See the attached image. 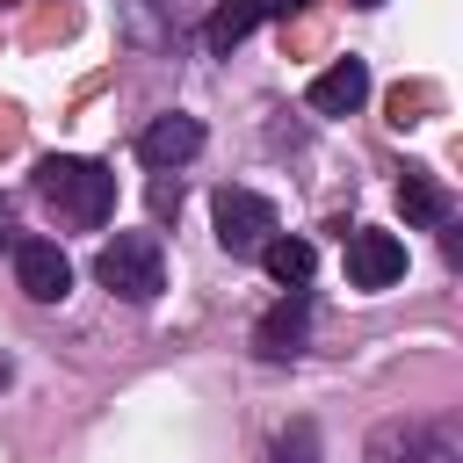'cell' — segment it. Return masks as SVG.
<instances>
[{
  "mask_svg": "<svg viewBox=\"0 0 463 463\" xmlns=\"http://www.w3.org/2000/svg\"><path fill=\"white\" fill-rule=\"evenodd\" d=\"M275 463H318V427L311 420H289L275 434Z\"/></svg>",
  "mask_w": 463,
  "mask_h": 463,
  "instance_id": "cell-13",
  "label": "cell"
},
{
  "mask_svg": "<svg viewBox=\"0 0 463 463\" xmlns=\"http://www.w3.org/2000/svg\"><path fill=\"white\" fill-rule=\"evenodd\" d=\"M260 14H268V0H217V7H210V22H203V51H217V58H224L232 43H246V36H253V22H260Z\"/></svg>",
  "mask_w": 463,
  "mask_h": 463,
  "instance_id": "cell-10",
  "label": "cell"
},
{
  "mask_svg": "<svg viewBox=\"0 0 463 463\" xmlns=\"http://www.w3.org/2000/svg\"><path fill=\"white\" fill-rule=\"evenodd\" d=\"M260 260H268V275H275L282 289H304V282H311V268H318L311 239H282V232H275V239L260 246Z\"/></svg>",
  "mask_w": 463,
  "mask_h": 463,
  "instance_id": "cell-12",
  "label": "cell"
},
{
  "mask_svg": "<svg viewBox=\"0 0 463 463\" xmlns=\"http://www.w3.org/2000/svg\"><path fill=\"white\" fill-rule=\"evenodd\" d=\"M354 7H376V0H354Z\"/></svg>",
  "mask_w": 463,
  "mask_h": 463,
  "instance_id": "cell-18",
  "label": "cell"
},
{
  "mask_svg": "<svg viewBox=\"0 0 463 463\" xmlns=\"http://www.w3.org/2000/svg\"><path fill=\"white\" fill-rule=\"evenodd\" d=\"M0 246H7V217H0Z\"/></svg>",
  "mask_w": 463,
  "mask_h": 463,
  "instance_id": "cell-17",
  "label": "cell"
},
{
  "mask_svg": "<svg viewBox=\"0 0 463 463\" xmlns=\"http://www.w3.org/2000/svg\"><path fill=\"white\" fill-rule=\"evenodd\" d=\"M340 268H347L354 289H391V282L405 275V239H398V232H376V224H354Z\"/></svg>",
  "mask_w": 463,
  "mask_h": 463,
  "instance_id": "cell-4",
  "label": "cell"
},
{
  "mask_svg": "<svg viewBox=\"0 0 463 463\" xmlns=\"http://www.w3.org/2000/svg\"><path fill=\"white\" fill-rule=\"evenodd\" d=\"M362 456L369 463H456V441L441 427H427V420H383Z\"/></svg>",
  "mask_w": 463,
  "mask_h": 463,
  "instance_id": "cell-5",
  "label": "cell"
},
{
  "mask_svg": "<svg viewBox=\"0 0 463 463\" xmlns=\"http://www.w3.org/2000/svg\"><path fill=\"white\" fill-rule=\"evenodd\" d=\"M369 101V65L362 58H333L318 80H311V109L318 116H354Z\"/></svg>",
  "mask_w": 463,
  "mask_h": 463,
  "instance_id": "cell-9",
  "label": "cell"
},
{
  "mask_svg": "<svg viewBox=\"0 0 463 463\" xmlns=\"http://www.w3.org/2000/svg\"><path fill=\"white\" fill-rule=\"evenodd\" d=\"M210 217H217V246L224 253H260L275 239V203L253 195V188H232V181L210 195Z\"/></svg>",
  "mask_w": 463,
  "mask_h": 463,
  "instance_id": "cell-3",
  "label": "cell"
},
{
  "mask_svg": "<svg viewBox=\"0 0 463 463\" xmlns=\"http://www.w3.org/2000/svg\"><path fill=\"white\" fill-rule=\"evenodd\" d=\"M36 195H43L65 224L94 232V224H109V210H116V174H109L101 159L51 152V159H36Z\"/></svg>",
  "mask_w": 463,
  "mask_h": 463,
  "instance_id": "cell-1",
  "label": "cell"
},
{
  "mask_svg": "<svg viewBox=\"0 0 463 463\" xmlns=\"http://www.w3.org/2000/svg\"><path fill=\"white\" fill-rule=\"evenodd\" d=\"M14 145H22V109L0 101V152H14Z\"/></svg>",
  "mask_w": 463,
  "mask_h": 463,
  "instance_id": "cell-15",
  "label": "cell"
},
{
  "mask_svg": "<svg viewBox=\"0 0 463 463\" xmlns=\"http://www.w3.org/2000/svg\"><path fill=\"white\" fill-rule=\"evenodd\" d=\"M14 282L29 304H58L72 289V260L58 253V239H14Z\"/></svg>",
  "mask_w": 463,
  "mask_h": 463,
  "instance_id": "cell-6",
  "label": "cell"
},
{
  "mask_svg": "<svg viewBox=\"0 0 463 463\" xmlns=\"http://www.w3.org/2000/svg\"><path fill=\"white\" fill-rule=\"evenodd\" d=\"M427 101H434V87H391V123H398V130H412Z\"/></svg>",
  "mask_w": 463,
  "mask_h": 463,
  "instance_id": "cell-14",
  "label": "cell"
},
{
  "mask_svg": "<svg viewBox=\"0 0 463 463\" xmlns=\"http://www.w3.org/2000/svg\"><path fill=\"white\" fill-rule=\"evenodd\" d=\"M7 383H14V362H7V354H0V391H7Z\"/></svg>",
  "mask_w": 463,
  "mask_h": 463,
  "instance_id": "cell-16",
  "label": "cell"
},
{
  "mask_svg": "<svg viewBox=\"0 0 463 463\" xmlns=\"http://www.w3.org/2000/svg\"><path fill=\"white\" fill-rule=\"evenodd\" d=\"M398 217H405V224H449V188L427 181L420 166H405V181H398Z\"/></svg>",
  "mask_w": 463,
  "mask_h": 463,
  "instance_id": "cell-11",
  "label": "cell"
},
{
  "mask_svg": "<svg viewBox=\"0 0 463 463\" xmlns=\"http://www.w3.org/2000/svg\"><path fill=\"white\" fill-rule=\"evenodd\" d=\"M94 282L116 289L123 304H152L166 289V253H159V232H116L101 253H94Z\"/></svg>",
  "mask_w": 463,
  "mask_h": 463,
  "instance_id": "cell-2",
  "label": "cell"
},
{
  "mask_svg": "<svg viewBox=\"0 0 463 463\" xmlns=\"http://www.w3.org/2000/svg\"><path fill=\"white\" fill-rule=\"evenodd\" d=\"M304 333H311V297H304V289H289V297L253 326V347H260L268 362H289V354L304 347Z\"/></svg>",
  "mask_w": 463,
  "mask_h": 463,
  "instance_id": "cell-8",
  "label": "cell"
},
{
  "mask_svg": "<svg viewBox=\"0 0 463 463\" xmlns=\"http://www.w3.org/2000/svg\"><path fill=\"white\" fill-rule=\"evenodd\" d=\"M195 152H203V123H195V116H181V109H174V116H152V123L137 130V159H145V166H159V174L188 166Z\"/></svg>",
  "mask_w": 463,
  "mask_h": 463,
  "instance_id": "cell-7",
  "label": "cell"
}]
</instances>
